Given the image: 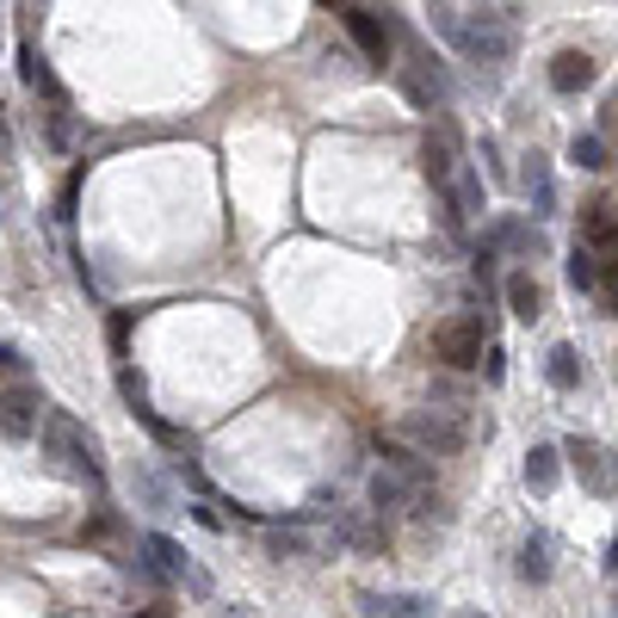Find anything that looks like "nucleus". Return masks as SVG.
Masks as SVG:
<instances>
[{
    "mask_svg": "<svg viewBox=\"0 0 618 618\" xmlns=\"http://www.w3.org/2000/svg\"><path fill=\"white\" fill-rule=\"evenodd\" d=\"M433 31H439L464 62H476V69H502V62L514 57V26L495 19V13H470V19H464L458 7H433Z\"/></svg>",
    "mask_w": 618,
    "mask_h": 618,
    "instance_id": "obj_1",
    "label": "nucleus"
},
{
    "mask_svg": "<svg viewBox=\"0 0 618 618\" xmlns=\"http://www.w3.org/2000/svg\"><path fill=\"white\" fill-rule=\"evenodd\" d=\"M43 446H50V458H57L69 476H81L87 489H100V483H105L100 439H93V433H81L69 415H57V408H50V421H43Z\"/></svg>",
    "mask_w": 618,
    "mask_h": 618,
    "instance_id": "obj_2",
    "label": "nucleus"
},
{
    "mask_svg": "<svg viewBox=\"0 0 618 618\" xmlns=\"http://www.w3.org/2000/svg\"><path fill=\"white\" fill-rule=\"evenodd\" d=\"M403 439L415 452H427V458H452V452L470 446V421H464V408L433 403V408H415V415L403 421Z\"/></svg>",
    "mask_w": 618,
    "mask_h": 618,
    "instance_id": "obj_3",
    "label": "nucleus"
},
{
    "mask_svg": "<svg viewBox=\"0 0 618 618\" xmlns=\"http://www.w3.org/2000/svg\"><path fill=\"white\" fill-rule=\"evenodd\" d=\"M403 50H408V62H403V93H408V100H415L421 112H433V105H452V74L439 69V62H433L415 38H408Z\"/></svg>",
    "mask_w": 618,
    "mask_h": 618,
    "instance_id": "obj_4",
    "label": "nucleus"
},
{
    "mask_svg": "<svg viewBox=\"0 0 618 618\" xmlns=\"http://www.w3.org/2000/svg\"><path fill=\"white\" fill-rule=\"evenodd\" d=\"M483 322L476 316H446L439 328H433V359L452 365V372H464V365H483Z\"/></svg>",
    "mask_w": 618,
    "mask_h": 618,
    "instance_id": "obj_5",
    "label": "nucleus"
},
{
    "mask_svg": "<svg viewBox=\"0 0 618 618\" xmlns=\"http://www.w3.org/2000/svg\"><path fill=\"white\" fill-rule=\"evenodd\" d=\"M143 569L155 581H186L192 594H211V576H204V569H192V557L173 545L168 533H143Z\"/></svg>",
    "mask_w": 618,
    "mask_h": 618,
    "instance_id": "obj_6",
    "label": "nucleus"
},
{
    "mask_svg": "<svg viewBox=\"0 0 618 618\" xmlns=\"http://www.w3.org/2000/svg\"><path fill=\"white\" fill-rule=\"evenodd\" d=\"M563 458H569V470L581 476V489H588V495H600V502H612V495H618V458L600 446V439H569Z\"/></svg>",
    "mask_w": 618,
    "mask_h": 618,
    "instance_id": "obj_7",
    "label": "nucleus"
},
{
    "mask_svg": "<svg viewBox=\"0 0 618 618\" xmlns=\"http://www.w3.org/2000/svg\"><path fill=\"white\" fill-rule=\"evenodd\" d=\"M43 421H50V403H43L38 384H13L0 396V433H7V439H38Z\"/></svg>",
    "mask_w": 618,
    "mask_h": 618,
    "instance_id": "obj_8",
    "label": "nucleus"
},
{
    "mask_svg": "<svg viewBox=\"0 0 618 618\" xmlns=\"http://www.w3.org/2000/svg\"><path fill=\"white\" fill-rule=\"evenodd\" d=\"M538 247H545V230L526 216H495L483 230V254H538Z\"/></svg>",
    "mask_w": 618,
    "mask_h": 618,
    "instance_id": "obj_9",
    "label": "nucleus"
},
{
    "mask_svg": "<svg viewBox=\"0 0 618 618\" xmlns=\"http://www.w3.org/2000/svg\"><path fill=\"white\" fill-rule=\"evenodd\" d=\"M458 168H464V161H458V136H452L446 124L427 130V143H421V173H427L433 186L446 192V186H452V173H458Z\"/></svg>",
    "mask_w": 618,
    "mask_h": 618,
    "instance_id": "obj_10",
    "label": "nucleus"
},
{
    "mask_svg": "<svg viewBox=\"0 0 618 618\" xmlns=\"http://www.w3.org/2000/svg\"><path fill=\"white\" fill-rule=\"evenodd\" d=\"M421 489H427V483H415V476L377 464V476H372V514H403V507H415Z\"/></svg>",
    "mask_w": 618,
    "mask_h": 618,
    "instance_id": "obj_11",
    "label": "nucleus"
},
{
    "mask_svg": "<svg viewBox=\"0 0 618 618\" xmlns=\"http://www.w3.org/2000/svg\"><path fill=\"white\" fill-rule=\"evenodd\" d=\"M519 192L533 199V223L557 216V180H550V161L545 155H526V168H519Z\"/></svg>",
    "mask_w": 618,
    "mask_h": 618,
    "instance_id": "obj_12",
    "label": "nucleus"
},
{
    "mask_svg": "<svg viewBox=\"0 0 618 618\" xmlns=\"http://www.w3.org/2000/svg\"><path fill=\"white\" fill-rule=\"evenodd\" d=\"M581 242H588L594 254H618V211H612V199H588V204H581Z\"/></svg>",
    "mask_w": 618,
    "mask_h": 618,
    "instance_id": "obj_13",
    "label": "nucleus"
},
{
    "mask_svg": "<svg viewBox=\"0 0 618 618\" xmlns=\"http://www.w3.org/2000/svg\"><path fill=\"white\" fill-rule=\"evenodd\" d=\"M594 57L588 50H563V57H550V87H557L563 100H576V93H588L594 87Z\"/></svg>",
    "mask_w": 618,
    "mask_h": 618,
    "instance_id": "obj_14",
    "label": "nucleus"
},
{
    "mask_svg": "<svg viewBox=\"0 0 618 618\" xmlns=\"http://www.w3.org/2000/svg\"><path fill=\"white\" fill-rule=\"evenodd\" d=\"M130 495H136L149 514H180V495H173V483L161 470H149V464H136V470H130Z\"/></svg>",
    "mask_w": 618,
    "mask_h": 618,
    "instance_id": "obj_15",
    "label": "nucleus"
},
{
    "mask_svg": "<svg viewBox=\"0 0 618 618\" xmlns=\"http://www.w3.org/2000/svg\"><path fill=\"white\" fill-rule=\"evenodd\" d=\"M346 31H353V43H359V50H365V57H372V62H384L389 57V26H384V19H377V13H365V7H346Z\"/></svg>",
    "mask_w": 618,
    "mask_h": 618,
    "instance_id": "obj_16",
    "label": "nucleus"
},
{
    "mask_svg": "<svg viewBox=\"0 0 618 618\" xmlns=\"http://www.w3.org/2000/svg\"><path fill=\"white\" fill-rule=\"evenodd\" d=\"M550 569H557V538L538 526V533L519 538V576H526V581H550Z\"/></svg>",
    "mask_w": 618,
    "mask_h": 618,
    "instance_id": "obj_17",
    "label": "nucleus"
},
{
    "mask_svg": "<svg viewBox=\"0 0 618 618\" xmlns=\"http://www.w3.org/2000/svg\"><path fill=\"white\" fill-rule=\"evenodd\" d=\"M502 297H507V310H514L519 322H538V316H545V297H538V278L533 273H507Z\"/></svg>",
    "mask_w": 618,
    "mask_h": 618,
    "instance_id": "obj_18",
    "label": "nucleus"
},
{
    "mask_svg": "<svg viewBox=\"0 0 618 618\" xmlns=\"http://www.w3.org/2000/svg\"><path fill=\"white\" fill-rule=\"evenodd\" d=\"M545 377H550V389H563V396H569V389H581V353L569 341H557L545 353Z\"/></svg>",
    "mask_w": 618,
    "mask_h": 618,
    "instance_id": "obj_19",
    "label": "nucleus"
},
{
    "mask_svg": "<svg viewBox=\"0 0 618 618\" xmlns=\"http://www.w3.org/2000/svg\"><path fill=\"white\" fill-rule=\"evenodd\" d=\"M557 476H563V452L557 446H533V452H526V489H533V495H550V489H557Z\"/></svg>",
    "mask_w": 618,
    "mask_h": 618,
    "instance_id": "obj_20",
    "label": "nucleus"
},
{
    "mask_svg": "<svg viewBox=\"0 0 618 618\" xmlns=\"http://www.w3.org/2000/svg\"><path fill=\"white\" fill-rule=\"evenodd\" d=\"M600 254H594L588 242H576V254L563 260V278H569V291H600Z\"/></svg>",
    "mask_w": 618,
    "mask_h": 618,
    "instance_id": "obj_21",
    "label": "nucleus"
},
{
    "mask_svg": "<svg viewBox=\"0 0 618 618\" xmlns=\"http://www.w3.org/2000/svg\"><path fill=\"white\" fill-rule=\"evenodd\" d=\"M365 618H427V600H415V594H365Z\"/></svg>",
    "mask_w": 618,
    "mask_h": 618,
    "instance_id": "obj_22",
    "label": "nucleus"
},
{
    "mask_svg": "<svg viewBox=\"0 0 618 618\" xmlns=\"http://www.w3.org/2000/svg\"><path fill=\"white\" fill-rule=\"evenodd\" d=\"M569 161H576L581 173H600L606 161H612V155H606V136H600V130H581L576 143H569Z\"/></svg>",
    "mask_w": 618,
    "mask_h": 618,
    "instance_id": "obj_23",
    "label": "nucleus"
},
{
    "mask_svg": "<svg viewBox=\"0 0 618 618\" xmlns=\"http://www.w3.org/2000/svg\"><path fill=\"white\" fill-rule=\"evenodd\" d=\"M118 396H124L130 408H143V403H149V384H143V372H130V365H118Z\"/></svg>",
    "mask_w": 618,
    "mask_h": 618,
    "instance_id": "obj_24",
    "label": "nucleus"
},
{
    "mask_svg": "<svg viewBox=\"0 0 618 618\" xmlns=\"http://www.w3.org/2000/svg\"><path fill=\"white\" fill-rule=\"evenodd\" d=\"M483 377H489V384H502V377H507V353H502V346L483 353Z\"/></svg>",
    "mask_w": 618,
    "mask_h": 618,
    "instance_id": "obj_25",
    "label": "nucleus"
},
{
    "mask_svg": "<svg viewBox=\"0 0 618 618\" xmlns=\"http://www.w3.org/2000/svg\"><path fill=\"white\" fill-rule=\"evenodd\" d=\"M600 297H606V316H618V266L600 273Z\"/></svg>",
    "mask_w": 618,
    "mask_h": 618,
    "instance_id": "obj_26",
    "label": "nucleus"
},
{
    "mask_svg": "<svg viewBox=\"0 0 618 618\" xmlns=\"http://www.w3.org/2000/svg\"><path fill=\"white\" fill-rule=\"evenodd\" d=\"M50 143H57V149H69V143H74V130H69V118H62V105L50 112Z\"/></svg>",
    "mask_w": 618,
    "mask_h": 618,
    "instance_id": "obj_27",
    "label": "nucleus"
},
{
    "mask_svg": "<svg viewBox=\"0 0 618 618\" xmlns=\"http://www.w3.org/2000/svg\"><path fill=\"white\" fill-rule=\"evenodd\" d=\"M19 365H26V359H19V353H13L7 341H0V372H19Z\"/></svg>",
    "mask_w": 618,
    "mask_h": 618,
    "instance_id": "obj_28",
    "label": "nucleus"
},
{
    "mask_svg": "<svg viewBox=\"0 0 618 618\" xmlns=\"http://www.w3.org/2000/svg\"><path fill=\"white\" fill-rule=\"evenodd\" d=\"M606 576H618V538L606 545Z\"/></svg>",
    "mask_w": 618,
    "mask_h": 618,
    "instance_id": "obj_29",
    "label": "nucleus"
},
{
    "mask_svg": "<svg viewBox=\"0 0 618 618\" xmlns=\"http://www.w3.org/2000/svg\"><path fill=\"white\" fill-rule=\"evenodd\" d=\"M612 606H618V594H612Z\"/></svg>",
    "mask_w": 618,
    "mask_h": 618,
    "instance_id": "obj_30",
    "label": "nucleus"
}]
</instances>
